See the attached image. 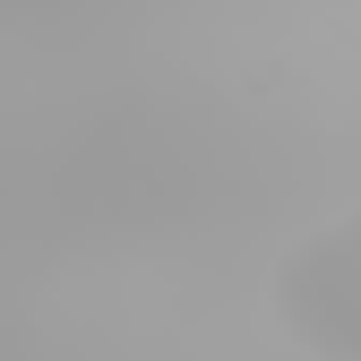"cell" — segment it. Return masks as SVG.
<instances>
[{"label":"cell","instance_id":"1","mask_svg":"<svg viewBox=\"0 0 361 361\" xmlns=\"http://www.w3.org/2000/svg\"><path fill=\"white\" fill-rule=\"evenodd\" d=\"M267 310L284 344H301L310 361H361V207H344L276 258Z\"/></svg>","mask_w":361,"mask_h":361}]
</instances>
